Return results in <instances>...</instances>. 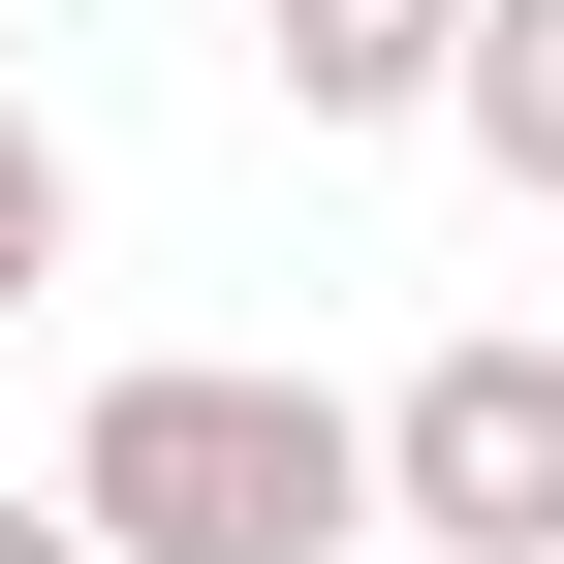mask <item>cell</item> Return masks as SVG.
Instances as JSON below:
<instances>
[{
  "label": "cell",
  "mask_w": 564,
  "mask_h": 564,
  "mask_svg": "<svg viewBox=\"0 0 564 564\" xmlns=\"http://www.w3.org/2000/svg\"><path fill=\"white\" fill-rule=\"evenodd\" d=\"M63 502H95L126 564H345V533H377V408L251 377V345H158V377H95Z\"/></svg>",
  "instance_id": "cell-1"
},
{
  "label": "cell",
  "mask_w": 564,
  "mask_h": 564,
  "mask_svg": "<svg viewBox=\"0 0 564 564\" xmlns=\"http://www.w3.org/2000/svg\"><path fill=\"white\" fill-rule=\"evenodd\" d=\"M440 126H470L502 188H564V0H470V95H440Z\"/></svg>",
  "instance_id": "cell-4"
},
{
  "label": "cell",
  "mask_w": 564,
  "mask_h": 564,
  "mask_svg": "<svg viewBox=\"0 0 564 564\" xmlns=\"http://www.w3.org/2000/svg\"><path fill=\"white\" fill-rule=\"evenodd\" d=\"M0 564H126V533H95V502H0Z\"/></svg>",
  "instance_id": "cell-6"
},
{
  "label": "cell",
  "mask_w": 564,
  "mask_h": 564,
  "mask_svg": "<svg viewBox=\"0 0 564 564\" xmlns=\"http://www.w3.org/2000/svg\"><path fill=\"white\" fill-rule=\"evenodd\" d=\"M377 533L440 564H564V314H470L377 377Z\"/></svg>",
  "instance_id": "cell-2"
},
{
  "label": "cell",
  "mask_w": 564,
  "mask_h": 564,
  "mask_svg": "<svg viewBox=\"0 0 564 564\" xmlns=\"http://www.w3.org/2000/svg\"><path fill=\"white\" fill-rule=\"evenodd\" d=\"M251 63H282V126H440L470 0H251Z\"/></svg>",
  "instance_id": "cell-3"
},
{
  "label": "cell",
  "mask_w": 564,
  "mask_h": 564,
  "mask_svg": "<svg viewBox=\"0 0 564 564\" xmlns=\"http://www.w3.org/2000/svg\"><path fill=\"white\" fill-rule=\"evenodd\" d=\"M63 220H95V188H63V126H32V95H0V314L63 282Z\"/></svg>",
  "instance_id": "cell-5"
}]
</instances>
